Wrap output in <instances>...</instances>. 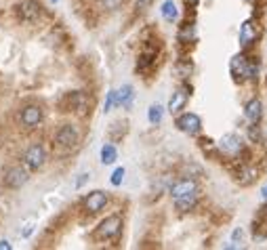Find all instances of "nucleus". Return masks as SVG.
<instances>
[{
  "mask_svg": "<svg viewBox=\"0 0 267 250\" xmlns=\"http://www.w3.org/2000/svg\"><path fill=\"white\" fill-rule=\"evenodd\" d=\"M124 0H101V6L105 11H116V9H120Z\"/></svg>",
  "mask_w": 267,
  "mask_h": 250,
  "instance_id": "aec40b11",
  "label": "nucleus"
},
{
  "mask_svg": "<svg viewBox=\"0 0 267 250\" xmlns=\"http://www.w3.org/2000/svg\"><path fill=\"white\" fill-rule=\"evenodd\" d=\"M51 2H59V0H51Z\"/></svg>",
  "mask_w": 267,
  "mask_h": 250,
  "instance_id": "393cba45",
  "label": "nucleus"
},
{
  "mask_svg": "<svg viewBox=\"0 0 267 250\" xmlns=\"http://www.w3.org/2000/svg\"><path fill=\"white\" fill-rule=\"evenodd\" d=\"M124 175H126V170L122 168V166H120V168H116V170H114V175H111V185H114V187L122 185V181H124Z\"/></svg>",
  "mask_w": 267,
  "mask_h": 250,
  "instance_id": "6ab92c4d",
  "label": "nucleus"
},
{
  "mask_svg": "<svg viewBox=\"0 0 267 250\" xmlns=\"http://www.w3.org/2000/svg\"><path fill=\"white\" fill-rule=\"evenodd\" d=\"M160 13H162V17L166 21H175V19L179 17V11H177V4L173 2V0H164L162 6H160Z\"/></svg>",
  "mask_w": 267,
  "mask_h": 250,
  "instance_id": "dca6fc26",
  "label": "nucleus"
},
{
  "mask_svg": "<svg viewBox=\"0 0 267 250\" xmlns=\"http://www.w3.org/2000/svg\"><path fill=\"white\" fill-rule=\"evenodd\" d=\"M244 2H248V0H244Z\"/></svg>",
  "mask_w": 267,
  "mask_h": 250,
  "instance_id": "a878e982",
  "label": "nucleus"
},
{
  "mask_svg": "<svg viewBox=\"0 0 267 250\" xmlns=\"http://www.w3.org/2000/svg\"><path fill=\"white\" fill-rule=\"evenodd\" d=\"M4 183L13 187V189H19L21 185H25L27 183V172L21 168V166H13V168L6 170V175H4Z\"/></svg>",
  "mask_w": 267,
  "mask_h": 250,
  "instance_id": "6e6552de",
  "label": "nucleus"
},
{
  "mask_svg": "<svg viewBox=\"0 0 267 250\" xmlns=\"http://www.w3.org/2000/svg\"><path fill=\"white\" fill-rule=\"evenodd\" d=\"M162 114H164V109H162V105H152L150 107V112H147V120H150L152 124H160L162 122Z\"/></svg>",
  "mask_w": 267,
  "mask_h": 250,
  "instance_id": "a211bd4d",
  "label": "nucleus"
},
{
  "mask_svg": "<svg viewBox=\"0 0 267 250\" xmlns=\"http://www.w3.org/2000/svg\"><path fill=\"white\" fill-rule=\"evenodd\" d=\"M265 212H267V208H265Z\"/></svg>",
  "mask_w": 267,
  "mask_h": 250,
  "instance_id": "bb28decb",
  "label": "nucleus"
},
{
  "mask_svg": "<svg viewBox=\"0 0 267 250\" xmlns=\"http://www.w3.org/2000/svg\"><path fill=\"white\" fill-rule=\"evenodd\" d=\"M171 196L175 200V206L185 212L189 208H194L196 200H198V185L192 179H181L171 187Z\"/></svg>",
  "mask_w": 267,
  "mask_h": 250,
  "instance_id": "f257e3e1",
  "label": "nucleus"
},
{
  "mask_svg": "<svg viewBox=\"0 0 267 250\" xmlns=\"http://www.w3.org/2000/svg\"><path fill=\"white\" fill-rule=\"evenodd\" d=\"M40 122H42V109L38 105L23 107V112H21V124H23L25 128H34V126H38Z\"/></svg>",
  "mask_w": 267,
  "mask_h": 250,
  "instance_id": "1a4fd4ad",
  "label": "nucleus"
},
{
  "mask_svg": "<svg viewBox=\"0 0 267 250\" xmlns=\"http://www.w3.org/2000/svg\"><path fill=\"white\" fill-rule=\"evenodd\" d=\"M187 97H189L187 88H177V91L173 93L171 101H168V112H171V114H179L181 109L185 107V103H187Z\"/></svg>",
  "mask_w": 267,
  "mask_h": 250,
  "instance_id": "9b49d317",
  "label": "nucleus"
},
{
  "mask_svg": "<svg viewBox=\"0 0 267 250\" xmlns=\"http://www.w3.org/2000/svg\"><path fill=\"white\" fill-rule=\"evenodd\" d=\"M185 2H187V4H192V6H196V4H198V0H185Z\"/></svg>",
  "mask_w": 267,
  "mask_h": 250,
  "instance_id": "b1692460",
  "label": "nucleus"
},
{
  "mask_svg": "<svg viewBox=\"0 0 267 250\" xmlns=\"http://www.w3.org/2000/svg\"><path fill=\"white\" fill-rule=\"evenodd\" d=\"M23 162H25V166H30L34 170L42 168L46 162V154H44V149H42V145H32V147H27L25 154H23Z\"/></svg>",
  "mask_w": 267,
  "mask_h": 250,
  "instance_id": "20e7f679",
  "label": "nucleus"
},
{
  "mask_svg": "<svg viewBox=\"0 0 267 250\" xmlns=\"http://www.w3.org/2000/svg\"><path fill=\"white\" fill-rule=\"evenodd\" d=\"M133 99H135V93H133V86L131 84H124L120 91L116 93V103H120L122 107H131Z\"/></svg>",
  "mask_w": 267,
  "mask_h": 250,
  "instance_id": "2eb2a0df",
  "label": "nucleus"
},
{
  "mask_svg": "<svg viewBox=\"0 0 267 250\" xmlns=\"http://www.w3.org/2000/svg\"><path fill=\"white\" fill-rule=\"evenodd\" d=\"M118 160V151L114 145H110V143H105L103 147H101V162L103 164H114Z\"/></svg>",
  "mask_w": 267,
  "mask_h": 250,
  "instance_id": "f3484780",
  "label": "nucleus"
},
{
  "mask_svg": "<svg viewBox=\"0 0 267 250\" xmlns=\"http://www.w3.org/2000/svg\"><path fill=\"white\" fill-rule=\"evenodd\" d=\"M229 72H231V76H234L238 82H242V80L255 78L257 67L252 65L244 55H236V57H231V61H229Z\"/></svg>",
  "mask_w": 267,
  "mask_h": 250,
  "instance_id": "f03ea898",
  "label": "nucleus"
},
{
  "mask_svg": "<svg viewBox=\"0 0 267 250\" xmlns=\"http://www.w3.org/2000/svg\"><path fill=\"white\" fill-rule=\"evenodd\" d=\"M55 139H57V143L63 145V147H74V145L78 143V130H76V126H72V124H63L57 130Z\"/></svg>",
  "mask_w": 267,
  "mask_h": 250,
  "instance_id": "0eeeda50",
  "label": "nucleus"
},
{
  "mask_svg": "<svg viewBox=\"0 0 267 250\" xmlns=\"http://www.w3.org/2000/svg\"><path fill=\"white\" fill-rule=\"evenodd\" d=\"M177 128L185 135H198L202 128V120L196 114H183L177 118Z\"/></svg>",
  "mask_w": 267,
  "mask_h": 250,
  "instance_id": "39448f33",
  "label": "nucleus"
},
{
  "mask_svg": "<svg viewBox=\"0 0 267 250\" xmlns=\"http://www.w3.org/2000/svg\"><path fill=\"white\" fill-rule=\"evenodd\" d=\"M19 15L23 21H34V19L40 17V6L34 2V0H23L19 4Z\"/></svg>",
  "mask_w": 267,
  "mask_h": 250,
  "instance_id": "f8f14e48",
  "label": "nucleus"
},
{
  "mask_svg": "<svg viewBox=\"0 0 267 250\" xmlns=\"http://www.w3.org/2000/svg\"><path fill=\"white\" fill-rule=\"evenodd\" d=\"M244 116H246V120L250 124H257L259 120H261V116H263V105H261V101L259 99H252L246 103V107H244Z\"/></svg>",
  "mask_w": 267,
  "mask_h": 250,
  "instance_id": "4468645a",
  "label": "nucleus"
},
{
  "mask_svg": "<svg viewBox=\"0 0 267 250\" xmlns=\"http://www.w3.org/2000/svg\"><path fill=\"white\" fill-rule=\"evenodd\" d=\"M0 250H11V244L6 240H0Z\"/></svg>",
  "mask_w": 267,
  "mask_h": 250,
  "instance_id": "4be33fe9",
  "label": "nucleus"
},
{
  "mask_svg": "<svg viewBox=\"0 0 267 250\" xmlns=\"http://www.w3.org/2000/svg\"><path fill=\"white\" fill-rule=\"evenodd\" d=\"M105 204H108V193L105 191H93L84 200V206H87V210H90V212H99Z\"/></svg>",
  "mask_w": 267,
  "mask_h": 250,
  "instance_id": "9d476101",
  "label": "nucleus"
},
{
  "mask_svg": "<svg viewBox=\"0 0 267 250\" xmlns=\"http://www.w3.org/2000/svg\"><path fill=\"white\" fill-rule=\"evenodd\" d=\"M114 103H116V91H110V93H108V99H105V105H103V112H105V114L111 112Z\"/></svg>",
  "mask_w": 267,
  "mask_h": 250,
  "instance_id": "412c9836",
  "label": "nucleus"
},
{
  "mask_svg": "<svg viewBox=\"0 0 267 250\" xmlns=\"http://www.w3.org/2000/svg\"><path fill=\"white\" fill-rule=\"evenodd\" d=\"M244 147V143H242V139L238 137V135H223L219 139V151L221 154H225V156H238L242 151Z\"/></svg>",
  "mask_w": 267,
  "mask_h": 250,
  "instance_id": "423d86ee",
  "label": "nucleus"
},
{
  "mask_svg": "<svg viewBox=\"0 0 267 250\" xmlns=\"http://www.w3.org/2000/svg\"><path fill=\"white\" fill-rule=\"evenodd\" d=\"M120 229H122V219L114 214V217H108L105 221H101L99 229H97V235H99L101 240H111L120 233Z\"/></svg>",
  "mask_w": 267,
  "mask_h": 250,
  "instance_id": "7ed1b4c3",
  "label": "nucleus"
},
{
  "mask_svg": "<svg viewBox=\"0 0 267 250\" xmlns=\"http://www.w3.org/2000/svg\"><path fill=\"white\" fill-rule=\"evenodd\" d=\"M255 40H257V27L248 19V21H244L240 25V44L242 46H250Z\"/></svg>",
  "mask_w": 267,
  "mask_h": 250,
  "instance_id": "ddd939ff",
  "label": "nucleus"
},
{
  "mask_svg": "<svg viewBox=\"0 0 267 250\" xmlns=\"http://www.w3.org/2000/svg\"><path fill=\"white\" fill-rule=\"evenodd\" d=\"M261 198H263V200H267V183L261 187Z\"/></svg>",
  "mask_w": 267,
  "mask_h": 250,
  "instance_id": "5701e85b",
  "label": "nucleus"
}]
</instances>
